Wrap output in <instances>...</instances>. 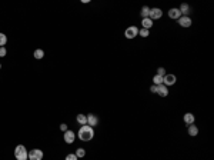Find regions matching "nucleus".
<instances>
[{"mask_svg": "<svg viewBox=\"0 0 214 160\" xmlns=\"http://www.w3.org/2000/svg\"><path fill=\"white\" fill-rule=\"evenodd\" d=\"M153 85H156V86L163 85V77H161V76H158V75H156L153 77Z\"/></svg>", "mask_w": 214, "mask_h": 160, "instance_id": "19", "label": "nucleus"}, {"mask_svg": "<svg viewBox=\"0 0 214 160\" xmlns=\"http://www.w3.org/2000/svg\"><path fill=\"white\" fill-rule=\"evenodd\" d=\"M64 160H79V159H77V156H76L74 153H69V154L66 156V159H64Z\"/></svg>", "mask_w": 214, "mask_h": 160, "instance_id": "24", "label": "nucleus"}, {"mask_svg": "<svg viewBox=\"0 0 214 160\" xmlns=\"http://www.w3.org/2000/svg\"><path fill=\"white\" fill-rule=\"evenodd\" d=\"M76 122L79 123V124H81V126H84V124H87V116H86V114H83V113L77 114Z\"/></svg>", "mask_w": 214, "mask_h": 160, "instance_id": "16", "label": "nucleus"}, {"mask_svg": "<svg viewBox=\"0 0 214 160\" xmlns=\"http://www.w3.org/2000/svg\"><path fill=\"white\" fill-rule=\"evenodd\" d=\"M97 123H99V117H97V114H87V124L91 127L97 126Z\"/></svg>", "mask_w": 214, "mask_h": 160, "instance_id": "12", "label": "nucleus"}, {"mask_svg": "<svg viewBox=\"0 0 214 160\" xmlns=\"http://www.w3.org/2000/svg\"><path fill=\"white\" fill-rule=\"evenodd\" d=\"M6 43H7V36L4 33H0V47H4Z\"/></svg>", "mask_w": 214, "mask_h": 160, "instance_id": "21", "label": "nucleus"}, {"mask_svg": "<svg viewBox=\"0 0 214 160\" xmlns=\"http://www.w3.org/2000/svg\"><path fill=\"white\" fill-rule=\"evenodd\" d=\"M74 140H76V134H74L73 130H66L64 132V142L67 144H71Z\"/></svg>", "mask_w": 214, "mask_h": 160, "instance_id": "7", "label": "nucleus"}, {"mask_svg": "<svg viewBox=\"0 0 214 160\" xmlns=\"http://www.w3.org/2000/svg\"><path fill=\"white\" fill-rule=\"evenodd\" d=\"M183 122L187 124V126H190V124H194V122H196V116H194L193 113H186L183 116Z\"/></svg>", "mask_w": 214, "mask_h": 160, "instance_id": "10", "label": "nucleus"}, {"mask_svg": "<svg viewBox=\"0 0 214 160\" xmlns=\"http://www.w3.org/2000/svg\"><path fill=\"white\" fill-rule=\"evenodd\" d=\"M157 75L161 76V77H164V76L167 75V73H166V69H164V67H158L157 69Z\"/></svg>", "mask_w": 214, "mask_h": 160, "instance_id": "23", "label": "nucleus"}, {"mask_svg": "<svg viewBox=\"0 0 214 160\" xmlns=\"http://www.w3.org/2000/svg\"><path fill=\"white\" fill-rule=\"evenodd\" d=\"M139 30H140V29H139L137 26H129V27L126 29V30H124V36H126V39L131 40V39L137 37Z\"/></svg>", "mask_w": 214, "mask_h": 160, "instance_id": "3", "label": "nucleus"}, {"mask_svg": "<svg viewBox=\"0 0 214 160\" xmlns=\"http://www.w3.org/2000/svg\"><path fill=\"white\" fill-rule=\"evenodd\" d=\"M176 82H177V77H176V75H171V73H167V75L163 77V85L167 86V87L176 85Z\"/></svg>", "mask_w": 214, "mask_h": 160, "instance_id": "4", "label": "nucleus"}, {"mask_svg": "<svg viewBox=\"0 0 214 160\" xmlns=\"http://www.w3.org/2000/svg\"><path fill=\"white\" fill-rule=\"evenodd\" d=\"M178 10H180L181 16H188V13H191V9L187 3H181L180 7H178Z\"/></svg>", "mask_w": 214, "mask_h": 160, "instance_id": "13", "label": "nucleus"}, {"mask_svg": "<svg viewBox=\"0 0 214 160\" xmlns=\"http://www.w3.org/2000/svg\"><path fill=\"white\" fill-rule=\"evenodd\" d=\"M141 26H143V29H147V30H150V29L153 27V20H151L150 17L141 19Z\"/></svg>", "mask_w": 214, "mask_h": 160, "instance_id": "14", "label": "nucleus"}, {"mask_svg": "<svg viewBox=\"0 0 214 160\" xmlns=\"http://www.w3.org/2000/svg\"><path fill=\"white\" fill-rule=\"evenodd\" d=\"M60 129L63 130V132H66V130H69V129H67V124H66V123H61V124H60Z\"/></svg>", "mask_w": 214, "mask_h": 160, "instance_id": "27", "label": "nucleus"}, {"mask_svg": "<svg viewBox=\"0 0 214 160\" xmlns=\"http://www.w3.org/2000/svg\"><path fill=\"white\" fill-rule=\"evenodd\" d=\"M33 57L37 59V60H40V59L44 57V51L41 50V49H36V50L33 51Z\"/></svg>", "mask_w": 214, "mask_h": 160, "instance_id": "17", "label": "nucleus"}, {"mask_svg": "<svg viewBox=\"0 0 214 160\" xmlns=\"http://www.w3.org/2000/svg\"><path fill=\"white\" fill-rule=\"evenodd\" d=\"M77 156V159H80V157H84L86 156V150L83 149V147H79V149L76 150V153H74Z\"/></svg>", "mask_w": 214, "mask_h": 160, "instance_id": "20", "label": "nucleus"}, {"mask_svg": "<svg viewBox=\"0 0 214 160\" xmlns=\"http://www.w3.org/2000/svg\"><path fill=\"white\" fill-rule=\"evenodd\" d=\"M187 133H188V136H191V137H196V136H197V134H198V127L196 126V124H190V126H188Z\"/></svg>", "mask_w": 214, "mask_h": 160, "instance_id": "15", "label": "nucleus"}, {"mask_svg": "<svg viewBox=\"0 0 214 160\" xmlns=\"http://www.w3.org/2000/svg\"><path fill=\"white\" fill-rule=\"evenodd\" d=\"M139 34H140L141 37H148V36H150V30H147V29H140Z\"/></svg>", "mask_w": 214, "mask_h": 160, "instance_id": "22", "label": "nucleus"}, {"mask_svg": "<svg viewBox=\"0 0 214 160\" xmlns=\"http://www.w3.org/2000/svg\"><path fill=\"white\" fill-rule=\"evenodd\" d=\"M191 23H193V20H191L190 16H181L178 19V24H180L181 27H190Z\"/></svg>", "mask_w": 214, "mask_h": 160, "instance_id": "8", "label": "nucleus"}, {"mask_svg": "<svg viewBox=\"0 0 214 160\" xmlns=\"http://www.w3.org/2000/svg\"><path fill=\"white\" fill-rule=\"evenodd\" d=\"M6 55H7L6 47H0V57H4Z\"/></svg>", "mask_w": 214, "mask_h": 160, "instance_id": "25", "label": "nucleus"}, {"mask_svg": "<svg viewBox=\"0 0 214 160\" xmlns=\"http://www.w3.org/2000/svg\"><path fill=\"white\" fill-rule=\"evenodd\" d=\"M150 92L156 95V92H157V86H156V85H151V86H150Z\"/></svg>", "mask_w": 214, "mask_h": 160, "instance_id": "26", "label": "nucleus"}, {"mask_svg": "<svg viewBox=\"0 0 214 160\" xmlns=\"http://www.w3.org/2000/svg\"><path fill=\"white\" fill-rule=\"evenodd\" d=\"M29 160H41L43 159V152L40 149H33L29 152Z\"/></svg>", "mask_w": 214, "mask_h": 160, "instance_id": "5", "label": "nucleus"}, {"mask_svg": "<svg viewBox=\"0 0 214 160\" xmlns=\"http://www.w3.org/2000/svg\"><path fill=\"white\" fill-rule=\"evenodd\" d=\"M148 14H150V7H148V6H143V7H141L140 16L143 17V19H146V17H148Z\"/></svg>", "mask_w": 214, "mask_h": 160, "instance_id": "18", "label": "nucleus"}, {"mask_svg": "<svg viewBox=\"0 0 214 160\" xmlns=\"http://www.w3.org/2000/svg\"><path fill=\"white\" fill-rule=\"evenodd\" d=\"M168 17L173 19V20H178L181 17V13H180V10H178V7H171L170 10H168Z\"/></svg>", "mask_w": 214, "mask_h": 160, "instance_id": "9", "label": "nucleus"}, {"mask_svg": "<svg viewBox=\"0 0 214 160\" xmlns=\"http://www.w3.org/2000/svg\"><path fill=\"white\" fill-rule=\"evenodd\" d=\"M14 157H16V160H27L29 152H27V149L23 144H17L16 146V149H14Z\"/></svg>", "mask_w": 214, "mask_h": 160, "instance_id": "2", "label": "nucleus"}, {"mask_svg": "<svg viewBox=\"0 0 214 160\" xmlns=\"http://www.w3.org/2000/svg\"><path fill=\"white\" fill-rule=\"evenodd\" d=\"M77 136H79V139H80L81 142H90L94 137V129L91 126H89V124H84V126H81L80 129H79Z\"/></svg>", "mask_w": 214, "mask_h": 160, "instance_id": "1", "label": "nucleus"}, {"mask_svg": "<svg viewBox=\"0 0 214 160\" xmlns=\"http://www.w3.org/2000/svg\"><path fill=\"white\" fill-rule=\"evenodd\" d=\"M161 16H163V10H161L160 7H153V9H150L148 17H150L151 20H158V19H161Z\"/></svg>", "mask_w": 214, "mask_h": 160, "instance_id": "6", "label": "nucleus"}, {"mask_svg": "<svg viewBox=\"0 0 214 160\" xmlns=\"http://www.w3.org/2000/svg\"><path fill=\"white\" fill-rule=\"evenodd\" d=\"M0 69H2V65H0Z\"/></svg>", "mask_w": 214, "mask_h": 160, "instance_id": "28", "label": "nucleus"}, {"mask_svg": "<svg viewBox=\"0 0 214 160\" xmlns=\"http://www.w3.org/2000/svg\"><path fill=\"white\" fill-rule=\"evenodd\" d=\"M156 95H158L160 97H167L168 96V87L164 85H160L157 86V92H156Z\"/></svg>", "mask_w": 214, "mask_h": 160, "instance_id": "11", "label": "nucleus"}]
</instances>
